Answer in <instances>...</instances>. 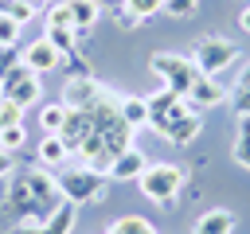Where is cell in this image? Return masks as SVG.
Wrapping results in <instances>:
<instances>
[{
	"instance_id": "cell-1",
	"label": "cell",
	"mask_w": 250,
	"mask_h": 234,
	"mask_svg": "<svg viewBox=\"0 0 250 234\" xmlns=\"http://www.w3.org/2000/svg\"><path fill=\"white\" fill-rule=\"evenodd\" d=\"M8 211L16 214V222H47L66 199L59 191V176H51L43 164L39 168H20L8 176V195H4Z\"/></svg>"
},
{
	"instance_id": "cell-2",
	"label": "cell",
	"mask_w": 250,
	"mask_h": 234,
	"mask_svg": "<svg viewBox=\"0 0 250 234\" xmlns=\"http://www.w3.org/2000/svg\"><path fill=\"white\" fill-rule=\"evenodd\" d=\"M199 125H203L199 121V109L188 98H180L172 90H160V94L148 98V129H156L164 140L188 144V140L199 136Z\"/></svg>"
},
{
	"instance_id": "cell-3",
	"label": "cell",
	"mask_w": 250,
	"mask_h": 234,
	"mask_svg": "<svg viewBox=\"0 0 250 234\" xmlns=\"http://www.w3.org/2000/svg\"><path fill=\"white\" fill-rule=\"evenodd\" d=\"M109 187V176L98 172V168H86V164H74V168H62L59 172V191L66 203L82 207V203H98Z\"/></svg>"
},
{
	"instance_id": "cell-4",
	"label": "cell",
	"mask_w": 250,
	"mask_h": 234,
	"mask_svg": "<svg viewBox=\"0 0 250 234\" xmlns=\"http://www.w3.org/2000/svg\"><path fill=\"white\" fill-rule=\"evenodd\" d=\"M148 70L164 82V90H172V94H180V98H188V94H191V86L199 82V66L191 62V55L156 51V55L148 58Z\"/></svg>"
},
{
	"instance_id": "cell-5",
	"label": "cell",
	"mask_w": 250,
	"mask_h": 234,
	"mask_svg": "<svg viewBox=\"0 0 250 234\" xmlns=\"http://www.w3.org/2000/svg\"><path fill=\"white\" fill-rule=\"evenodd\" d=\"M137 187H141V195H145L148 203L172 211V207H176V195H180V187H184V168H176V164H148V168L141 172Z\"/></svg>"
},
{
	"instance_id": "cell-6",
	"label": "cell",
	"mask_w": 250,
	"mask_h": 234,
	"mask_svg": "<svg viewBox=\"0 0 250 234\" xmlns=\"http://www.w3.org/2000/svg\"><path fill=\"white\" fill-rule=\"evenodd\" d=\"M234 58H238V47L223 35H203L191 47V62L199 66V74H211V78H219V70H227Z\"/></svg>"
},
{
	"instance_id": "cell-7",
	"label": "cell",
	"mask_w": 250,
	"mask_h": 234,
	"mask_svg": "<svg viewBox=\"0 0 250 234\" xmlns=\"http://www.w3.org/2000/svg\"><path fill=\"white\" fill-rule=\"evenodd\" d=\"M0 86H4V98H8V101H16L20 109L35 105V101H39V94H43L39 74H35L31 66H23V62H16V66L0 78Z\"/></svg>"
},
{
	"instance_id": "cell-8",
	"label": "cell",
	"mask_w": 250,
	"mask_h": 234,
	"mask_svg": "<svg viewBox=\"0 0 250 234\" xmlns=\"http://www.w3.org/2000/svg\"><path fill=\"white\" fill-rule=\"evenodd\" d=\"M20 62H23V66H31L35 74H51V70H59V66H62V51L43 35V39H31V43L20 51Z\"/></svg>"
},
{
	"instance_id": "cell-9",
	"label": "cell",
	"mask_w": 250,
	"mask_h": 234,
	"mask_svg": "<svg viewBox=\"0 0 250 234\" xmlns=\"http://www.w3.org/2000/svg\"><path fill=\"white\" fill-rule=\"evenodd\" d=\"M74 218H78V207L74 203H62L47 222H16L8 234H70L74 230Z\"/></svg>"
},
{
	"instance_id": "cell-10",
	"label": "cell",
	"mask_w": 250,
	"mask_h": 234,
	"mask_svg": "<svg viewBox=\"0 0 250 234\" xmlns=\"http://www.w3.org/2000/svg\"><path fill=\"white\" fill-rule=\"evenodd\" d=\"M105 98V86L94 82V74H82V78H70L66 90H62V105L66 109H90L94 101Z\"/></svg>"
},
{
	"instance_id": "cell-11",
	"label": "cell",
	"mask_w": 250,
	"mask_h": 234,
	"mask_svg": "<svg viewBox=\"0 0 250 234\" xmlns=\"http://www.w3.org/2000/svg\"><path fill=\"white\" fill-rule=\"evenodd\" d=\"M148 168V160L141 156V148H125V152H117L113 160H109V168H105V176H109V183H117V179H141V172Z\"/></svg>"
},
{
	"instance_id": "cell-12",
	"label": "cell",
	"mask_w": 250,
	"mask_h": 234,
	"mask_svg": "<svg viewBox=\"0 0 250 234\" xmlns=\"http://www.w3.org/2000/svg\"><path fill=\"white\" fill-rule=\"evenodd\" d=\"M230 94H227V86H219V78H211V74H199V82L191 86V94H188V101L195 105V109H215V105H223Z\"/></svg>"
},
{
	"instance_id": "cell-13",
	"label": "cell",
	"mask_w": 250,
	"mask_h": 234,
	"mask_svg": "<svg viewBox=\"0 0 250 234\" xmlns=\"http://www.w3.org/2000/svg\"><path fill=\"white\" fill-rule=\"evenodd\" d=\"M70 156H74V152L62 144V136H59V133H43V140H39V164H43L47 172H51V168H59V172H62V168L70 164Z\"/></svg>"
},
{
	"instance_id": "cell-14",
	"label": "cell",
	"mask_w": 250,
	"mask_h": 234,
	"mask_svg": "<svg viewBox=\"0 0 250 234\" xmlns=\"http://www.w3.org/2000/svg\"><path fill=\"white\" fill-rule=\"evenodd\" d=\"M156 12H164V0H121L117 23H121V27H137V23H145L148 16H156Z\"/></svg>"
},
{
	"instance_id": "cell-15",
	"label": "cell",
	"mask_w": 250,
	"mask_h": 234,
	"mask_svg": "<svg viewBox=\"0 0 250 234\" xmlns=\"http://www.w3.org/2000/svg\"><path fill=\"white\" fill-rule=\"evenodd\" d=\"M191 234H234V214L215 207V211H203L191 226Z\"/></svg>"
},
{
	"instance_id": "cell-16",
	"label": "cell",
	"mask_w": 250,
	"mask_h": 234,
	"mask_svg": "<svg viewBox=\"0 0 250 234\" xmlns=\"http://www.w3.org/2000/svg\"><path fill=\"white\" fill-rule=\"evenodd\" d=\"M66 4H70V16H74V31H78V35L94 31V23H98V16H102V4H98V0H66Z\"/></svg>"
},
{
	"instance_id": "cell-17",
	"label": "cell",
	"mask_w": 250,
	"mask_h": 234,
	"mask_svg": "<svg viewBox=\"0 0 250 234\" xmlns=\"http://www.w3.org/2000/svg\"><path fill=\"white\" fill-rule=\"evenodd\" d=\"M121 117H125V121H129L133 129L148 125V98H137V94L121 98Z\"/></svg>"
},
{
	"instance_id": "cell-18",
	"label": "cell",
	"mask_w": 250,
	"mask_h": 234,
	"mask_svg": "<svg viewBox=\"0 0 250 234\" xmlns=\"http://www.w3.org/2000/svg\"><path fill=\"white\" fill-rule=\"evenodd\" d=\"M66 113H70V109H66L62 101H51V105H43V109H39V129H43V133H62V121H66Z\"/></svg>"
},
{
	"instance_id": "cell-19",
	"label": "cell",
	"mask_w": 250,
	"mask_h": 234,
	"mask_svg": "<svg viewBox=\"0 0 250 234\" xmlns=\"http://www.w3.org/2000/svg\"><path fill=\"white\" fill-rule=\"evenodd\" d=\"M105 234H156V226H152L148 218H141V214H125V218H117Z\"/></svg>"
},
{
	"instance_id": "cell-20",
	"label": "cell",
	"mask_w": 250,
	"mask_h": 234,
	"mask_svg": "<svg viewBox=\"0 0 250 234\" xmlns=\"http://www.w3.org/2000/svg\"><path fill=\"white\" fill-rule=\"evenodd\" d=\"M47 39H51L62 55H74V51H78V31H70V27H47Z\"/></svg>"
},
{
	"instance_id": "cell-21",
	"label": "cell",
	"mask_w": 250,
	"mask_h": 234,
	"mask_svg": "<svg viewBox=\"0 0 250 234\" xmlns=\"http://www.w3.org/2000/svg\"><path fill=\"white\" fill-rule=\"evenodd\" d=\"M47 27H70L74 31V16H70V4L66 0H55L47 8Z\"/></svg>"
},
{
	"instance_id": "cell-22",
	"label": "cell",
	"mask_w": 250,
	"mask_h": 234,
	"mask_svg": "<svg viewBox=\"0 0 250 234\" xmlns=\"http://www.w3.org/2000/svg\"><path fill=\"white\" fill-rule=\"evenodd\" d=\"M23 140H27V129H23V125H8V129H0V148L16 152V148H23Z\"/></svg>"
},
{
	"instance_id": "cell-23",
	"label": "cell",
	"mask_w": 250,
	"mask_h": 234,
	"mask_svg": "<svg viewBox=\"0 0 250 234\" xmlns=\"http://www.w3.org/2000/svg\"><path fill=\"white\" fill-rule=\"evenodd\" d=\"M20 31H23V23H20V20L0 16V47H16V43H20Z\"/></svg>"
},
{
	"instance_id": "cell-24",
	"label": "cell",
	"mask_w": 250,
	"mask_h": 234,
	"mask_svg": "<svg viewBox=\"0 0 250 234\" xmlns=\"http://www.w3.org/2000/svg\"><path fill=\"white\" fill-rule=\"evenodd\" d=\"M8 125H23V109L16 101L0 98V129H8Z\"/></svg>"
},
{
	"instance_id": "cell-25",
	"label": "cell",
	"mask_w": 250,
	"mask_h": 234,
	"mask_svg": "<svg viewBox=\"0 0 250 234\" xmlns=\"http://www.w3.org/2000/svg\"><path fill=\"white\" fill-rule=\"evenodd\" d=\"M195 8H199V0H164V12H168V16H176V20L191 16Z\"/></svg>"
},
{
	"instance_id": "cell-26",
	"label": "cell",
	"mask_w": 250,
	"mask_h": 234,
	"mask_svg": "<svg viewBox=\"0 0 250 234\" xmlns=\"http://www.w3.org/2000/svg\"><path fill=\"white\" fill-rule=\"evenodd\" d=\"M234 160L250 172V133H238V136H234Z\"/></svg>"
},
{
	"instance_id": "cell-27",
	"label": "cell",
	"mask_w": 250,
	"mask_h": 234,
	"mask_svg": "<svg viewBox=\"0 0 250 234\" xmlns=\"http://www.w3.org/2000/svg\"><path fill=\"white\" fill-rule=\"evenodd\" d=\"M12 172H16V156H12L8 148H0V179H8Z\"/></svg>"
},
{
	"instance_id": "cell-28",
	"label": "cell",
	"mask_w": 250,
	"mask_h": 234,
	"mask_svg": "<svg viewBox=\"0 0 250 234\" xmlns=\"http://www.w3.org/2000/svg\"><path fill=\"white\" fill-rule=\"evenodd\" d=\"M238 27L250 35V8H242V12H238Z\"/></svg>"
},
{
	"instance_id": "cell-29",
	"label": "cell",
	"mask_w": 250,
	"mask_h": 234,
	"mask_svg": "<svg viewBox=\"0 0 250 234\" xmlns=\"http://www.w3.org/2000/svg\"><path fill=\"white\" fill-rule=\"evenodd\" d=\"M102 8H121V0H98Z\"/></svg>"
},
{
	"instance_id": "cell-30",
	"label": "cell",
	"mask_w": 250,
	"mask_h": 234,
	"mask_svg": "<svg viewBox=\"0 0 250 234\" xmlns=\"http://www.w3.org/2000/svg\"><path fill=\"white\" fill-rule=\"evenodd\" d=\"M31 4H35V8H51L55 0H31Z\"/></svg>"
},
{
	"instance_id": "cell-31",
	"label": "cell",
	"mask_w": 250,
	"mask_h": 234,
	"mask_svg": "<svg viewBox=\"0 0 250 234\" xmlns=\"http://www.w3.org/2000/svg\"><path fill=\"white\" fill-rule=\"evenodd\" d=\"M4 195H8V179H0V199H4Z\"/></svg>"
},
{
	"instance_id": "cell-32",
	"label": "cell",
	"mask_w": 250,
	"mask_h": 234,
	"mask_svg": "<svg viewBox=\"0 0 250 234\" xmlns=\"http://www.w3.org/2000/svg\"><path fill=\"white\" fill-rule=\"evenodd\" d=\"M0 98H4V86H0Z\"/></svg>"
}]
</instances>
